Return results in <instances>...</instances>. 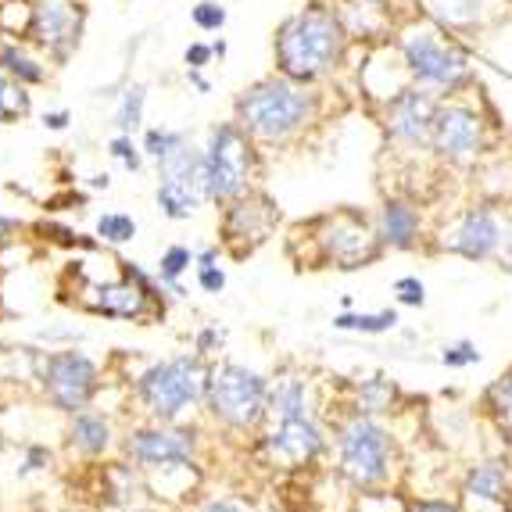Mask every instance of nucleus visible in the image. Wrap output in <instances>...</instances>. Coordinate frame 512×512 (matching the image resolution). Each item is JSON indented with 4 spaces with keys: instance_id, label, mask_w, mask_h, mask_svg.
<instances>
[{
    "instance_id": "1",
    "label": "nucleus",
    "mask_w": 512,
    "mask_h": 512,
    "mask_svg": "<svg viewBox=\"0 0 512 512\" xmlns=\"http://www.w3.org/2000/svg\"><path fill=\"white\" fill-rule=\"evenodd\" d=\"M330 434L337 477L355 495H373V491H387L394 484L402 470V452H398V437L384 423V416L344 409Z\"/></svg>"
},
{
    "instance_id": "2",
    "label": "nucleus",
    "mask_w": 512,
    "mask_h": 512,
    "mask_svg": "<svg viewBox=\"0 0 512 512\" xmlns=\"http://www.w3.org/2000/svg\"><path fill=\"white\" fill-rule=\"evenodd\" d=\"M319 97L308 90V83L283 76H265L248 86L233 104V122L248 133L255 144L276 147L298 137L308 122L316 119Z\"/></svg>"
},
{
    "instance_id": "3",
    "label": "nucleus",
    "mask_w": 512,
    "mask_h": 512,
    "mask_svg": "<svg viewBox=\"0 0 512 512\" xmlns=\"http://www.w3.org/2000/svg\"><path fill=\"white\" fill-rule=\"evenodd\" d=\"M344 47L341 18L323 4H308L276 29V69L298 83H316L341 65Z\"/></svg>"
},
{
    "instance_id": "4",
    "label": "nucleus",
    "mask_w": 512,
    "mask_h": 512,
    "mask_svg": "<svg viewBox=\"0 0 512 512\" xmlns=\"http://www.w3.org/2000/svg\"><path fill=\"white\" fill-rule=\"evenodd\" d=\"M298 240L312 248L308 269L355 273V269H369L373 262H380L387 251L376 222L359 208H333L326 215H316L312 222L298 226Z\"/></svg>"
},
{
    "instance_id": "5",
    "label": "nucleus",
    "mask_w": 512,
    "mask_h": 512,
    "mask_svg": "<svg viewBox=\"0 0 512 512\" xmlns=\"http://www.w3.org/2000/svg\"><path fill=\"white\" fill-rule=\"evenodd\" d=\"M269 387H273V380H265L258 369L240 366V362L212 366L205 387L208 412L222 427L240 430V434L258 430L269 419Z\"/></svg>"
},
{
    "instance_id": "6",
    "label": "nucleus",
    "mask_w": 512,
    "mask_h": 512,
    "mask_svg": "<svg viewBox=\"0 0 512 512\" xmlns=\"http://www.w3.org/2000/svg\"><path fill=\"white\" fill-rule=\"evenodd\" d=\"M201 154H205V194L212 205H226L233 197L255 190L258 151L255 140L237 122H219L208 129Z\"/></svg>"
},
{
    "instance_id": "7",
    "label": "nucleus",
    "mask_w": 512,
    "mask_h": 512,
    "mask_svg": "<svg viewBox=\"0 0 512 512\" xmlns=\"http://www.w3.org/2000/svg\"><path fill=\"white\" fill-rule=\"evenodd\" d=\"M208 369L212 366H205L201 355H176V359L154 362L151 369H144L137 376L140 402L162 423H172V419H180L183 412L194 409L205 398Z\"/></svg>"
},
{
    "instance_id": "8",
    "label": "nucleus",
    "mask_w": 512,
    "mask_h": 512,
    "mask_svg": "<svg viewBox=\"0 0 512 512\" xmlns=\"http://www.w3.org/2000/svg\"><path fill=\"white\" fill-rule=\"evenodd\" d=\"M158 165V190H154V201H158V212L172 222H183L205 205V154L201 147H194L187 140L183 147H176L172 154H165Z\"/></svg>"
},
{
    "instance_id": "9",
    "label": "nucleus",
    "mask_w": 512,
    "mask_h": 512,
    "mask_svg": "<svg viewBox=\"0 0 512 512\" xmlns=\"http://www.w3.org/2000/svg\"><path fill=\"white\" fill-rule=\"evenodd\" d=\"M258 448L269 459V466L305 470V466H316L319 459H326L333 452V434L323 423V416L273 419V427L262 434Z\"/></svg>"
},
{
    "instance_id": "10",
    "label": "nucleus",
    "mask_w": 512,
    "mask_h": 512,
    "mask_svg": "<svg viewBox=\"0 0 512 512\" xmlns=\"http://www.w3.org/2000/svg\"><path fill=\"white\" fill-rule=\"evenodd\" d=\"M86 18H90L86 0H33L29 40L47 54L54 69H65L83 47Z\"/></svg>"
},
{
    "instance_id": "11",
    "label": "nucleus",
    "mask_w": 512,
    "mask_h": 512,
    "mask_svg": "<svg viewBox=\"0 0 512 512\" xmlns=\"http://www.w3.org/2000/svg\"><path fill=\"white\" fill-rule=\"evenodd\" d=\"M276 226H280V208L262 190H248L222 205V244L237 258L262 248Z\"/></svg>"
},
{
    "instance_id": "12",
    "label": "nucleus",
    "mask_w": 512,
    "mask_h": 512,
    "mask_svg": "<svg viewBox=\"0 0 512 512\" xmlns=\"http://www.w3.org/2000/svg\"><path fill=\"white\" fill-rule=\"evenodd\" d=\"M122 265V280L97 283L83 294V305L97 316L111 319H140L151 308L154 287H162L158 276H147L137 262H119Z\"/></svg>"
},
{
    "instance_id": "13",
    "label": "nucleus",
    "mask_w": 512,
    "mask_h": 512,
    "mask_svg": "<svg viewBox=\"0 0 512 512\" xmlns=\"http://www.w3.org/2000/svg\"><path fill=\"white\" fill-rule=\"evenodd\" d=\"M459 502L466 512H512V462L505 455H484L459 477Z\"/></svg>"
},
{
    "instance_id": "14",
    "label": "nucleus",
    "mask_w": 512,
    "mask_h": 512,
    "mask_svg": "<svg viewBox=\"0 0 512 512\" xmlns=\"http://www.w3.org/2000/svg\"><path fill=\"white\" fill-rule=\"evenodd\" d=\"M43 387L61 412L86 409L97 391V366L83 351H54L43 362Z\"/></svg>"
},
{
    "instance_id": "15",
    "label": "nucleus",
    "mask_w": 512,
    "mask_h": 512,
    "mask_svg": "<svg viewBox=\"0 0 512 512\" xmlns=\"http://www.w3.org/2000/svg\"><path fill=\"white\" fill-rule=\"evenodd\" d=\"M402 51H405V65L409 72L419 79V83H430V86H444V90H455V86L466 79V58L452 47H444L430 29H412L409 36L402 40Z\"/></svg>"
},
{
    "instance_id": "16",
    "label": "nucleus",
    "mask_w": 512,
    "mask_h": 512,
    "mask_svg": "<svg viewBox=\"0 0 512 512\" xmlns=\"http://www.w3.org/2000/svg\"><path fill=\"white\" fill-rule=\"evenodd\" d=\"M502 244H505L502 222H498V215L487 205L466 208V212L441 233V251L466 258V262H491V258L502 251Z\"/></svg>"
},
{
    "instance_id": "17",
    "label": "nucleus",
    "mask_w": 512,
    "mask_h": 512,
    "mask_svg": "<svg viewBox=\"0 0 512 512\" xmlns=\"http://www.w3.org/2000/svg\"><path fill=\"white\" fill-rule=\"evenodd\" d=\"M126 452L147 470H183L194 462V434L176 427L133 430L126 441Z\"/></svg>"
},
{
    "instance_id": "18",
    "label": "nucleus",
    "mask_w": 512,
    "mask_h": 512,
    "mask_svg": "<svg viewBox=\"0 0 512 512\" xmlns=\"http://www.w3.org/2000/svg\"><path fill=\"white\" fill-rule=\"evenodd\" d=\"M434 147L448 162H470L473 154L484 147V122L473 108L448 104L437 108L434 119Z\"/></svg>"
},
{
    "instance_id": "19",
    "label": "nucleus",
    "mask_w": 512,
    "mask_h": 512,
    "mask_svg": "<svg viewBox=\"0 0 512 512\" xmlns=\"http://www.w3.org/2000/svg\"><path fill=\"white\" fill-rule=\"evenodd\" d=\"M434 119L437 101L430 94H423V90H405L387 108V129L402 144H423L427 137H434Z\"/></svg>"
},
{
    "instance_id": "20",
    "label": "nucleus",
    "mask_w": 512,
    "mask_h": 512,
    "mask_svg": "<svg viewBox=\"0 0 512 512\" xmlns=\"http://www.w3.org/2000/svg\"><path fill=\"white\" fill-rule=\"evenodd\" d=\"M376 230H380V240H384L387 251H412L423 240V215L402 197H391L376 215Z\"/></svg>"
},
{
    "instance_id": "21",
    "label": "nucleus",
    "mask_w": 512,
    "mask_h": 512,
    "mask_svg": "<svg viewBox=\"0 0 512 512\" xmlns=\"http://www.w3.org/2000/svg\"><path fill=\"white\" fill-rule=\"evenodd\" d=\"M402 387L398 380H391L387 373L362 376L355 384H348V409L351 412H366V416H391L398 405H402Z\"/></svg>"
},
{
    "instance_id": "22",
    "label": "nucleus",
    "mask_w": 512,
    "mask_h": 512,
    "mask_svg": "<svg viewBox=\"0 0 512 512\" xmlns=\"http://www.w3.org/2000/svg\"><path fill=\"white\" fill-rule=\"evenodd\" d=\"M0 65H4L22 86H29V90L47 86V79H51L47 54H43L33 40H0Z\"/></svg>"
},
{
    "instance_id": "23",
    "label": "nucleus",
    "mask_w": 512,
    "mask_h": 512,
    "mask_svg": "<svg viewBox=\"0 0 512 512\" xmlns=\"http://www.w3.org/2000/svg\"><path fill=\"white\" fill-rule=\"evenodd\" d=\"M294 416H319L316 394L305 376H280L269 387V419H294Z\"/></svg>"
},
{
    "instance_id": "24",
    "label": "nucleus",
    "mask_w": 512,
    "mask_h": 512,
    "mask_svg": "<svg viewBox=\"0 0 512 512\" xmlns=\"http://www.w3.org/2000/svg\"><path fill=\"white\" fill-rule=\"evenodd\" d=\"M480 412L498 434L512 441V362L480 391Z\"/></svg>"
},
{
    "instance_id": "25",
    "label": "nucleus",
    "mask_w": 512,
    "mask_h": 512,
    "mask_svg": "<svg viewBox=\"0 0 512 512\" xmlns=\"http://www.w3.org/2000/svg\"><path fill=\"white\" fill-rule=\"evenodd\" d=\"M398 323H402V319H398V312H394V308H380V312H351V308H344V312H337V316H333V330L362 333V337H380V333H391Z\"/></svg>"
},
{
    "instance_id": "26",
    "label": "nucleus",
    "mask_w": 512,
    "mask_h": 512,
    "mask_svg": "<svg viewBox=\"0 0 512 512\" xmlns=\"http://www.w3.org/2000/svg\"><path fill=\"white\" fill-rule=\"evenodd\" d=\"M144 108H147V86L144 83H126L115 104V133H140L144 129Z\"/></svg>"
},
{
    "instance_id": "27",
    "label": "nucleus",
    "mask_w": 512,
    "mask_h": 512,
    "mask_svg": "<svg viewBox=\"0 0 512 512\" xmlns=\"http://www.w3.org/2000/svg\"><path fill=\"white\" fill-rule=\"evenodd\" d=\"M72 444H76L79 452L86 455H101L104 448L111 444V427L104 423L101 416H90V412H79L76 419H72V430H69Z\"/></svg>"
},
{
    "instance_id": "28",
    "label": "nucleus",
    "mask_w": 512,
    "mask_h": 512,
    "mask_svg": "<svg viewBox=\"0 0 512 512\" xmlns=\"http://www.w3.org/2000/svg\"><path fill=\"white\" fill-rule=\"evenodd\" d=\"M190 265H197V255L190 248H183V244H172V248L162 251V258H158V283H162L169 294H187L183 291L180 276L190 273Z\"/></svg>"
},
{
    "instance_id": "29",
    "label": "nucleus",
    "mask_w": 512,
    "mask_h": 512,
    "mask_svg": "<svg viewBox=\"0 0 512 512\" xmlns=\"http://www.w3.org/2000/svg\"><path fill=\"white\" fill-rule=\"evenodd\" d=\"M0 111L8 115V122L26 119L33 111V97H29V86H22L15 76H11L4 65H0Z\"/></svg>"
},
{
    "instance_id": "30",
    "label": "nucleus",
    "mask_w": 512,
    "mask_h": 512,
    "mask_svg": "<svg viewBox=\"0 0 512 512\" xmlns=\"http://www.w3.org/2000/svg\"><path fill=\"white\" fill-rule=\"evenodd\" d=\"M97 240L101 244H111V248H122L129 240L137 237V219L126 212H104L97 215V226H94Z\"/></svg>"
},
{
    "instance_id": "31",
    "label": "nucleus",
    "mask_w": 512,
    "mask_h": 512,
    "mask_svg": "<svg viewBox=\"0 0 512 512\" xmlns=\"http://www.w3.org/2000/svg\"><path fill=\"white\" fill-rule=\"evenodd\" d=\"M187 133L183 129H165V126H151L144 129V137H140V147H144V154L151 158V162H162L165 154H172L176 147L187 144Z\"/></svg>"
},
{
    "instance_id": "32",
    "label": "nucleus",
    "mask_w": 512,
    "mask_h": 512,
    "mask_svg": "<svg viewBox=\"0 0 512 512\" xmlns=\"http://www.w3.org/2000/svg\"><path fill=\"white\" fill-rule=\"evenodd\" d=\"M104 151H108L111 162H119L126 172H140L144 169V147H140L137 133H115V137L104 144Z\"/></svg>"
},
{
    "instance_id": "33",
    "label": "nucleus",
    "mask_w": 512,
    "mask_h": 512,
    "mask_svg": "<svg viewBox=\"0 0 512 512\" xmlns=\"http://www.w3.org/2000/svg\"><path fill=\"white\" fill-rule=\"evenodd\" d=\"M480 359H484V355H480L477 341H466V337L441 348V366L444 369H473Z\"/></svg>"
},
{
    "instance_id": "34",
    "label": "nucleus",
    "mask_w": 512,
    "mask_h": 512,
    "mask_svg": "<svg viewBox=\"0 0 512 512\" xmlns=\"http://www.w3.org/2000/svg\"><path fill=\"white\" fill-rule=\"evenodd\" d=\"M434 11L448 26H470L480 15V0H434Z\"/></svg>"
},
{
    "instance_id": "35",
    "label": "nucleus",
    "mask_w": 512,
    "mask_h": 512,
    "mask_svg": "<svg viewBox=\"0 0 512 512\" xmlns=\"http://www.w3.org/2000/svg\"><path fill=\"white\" fill-rule=\"evenodd\" d=\"M190 22H194L201 33H219L226 26V8H222L219 0H201L190 8Z\"/></svg>"
},
{
    "instance_id": "36",
    "label": "nucleus",
    "mask_w": 512,
    "mask_h": 512,
    "mask_svg": "<svg viewBox=\"0 0 512 512\" xmlns=\"http://www.w3.org/2000/svg\"><path fill=\"white\" fill-rule=\"evenodd\" d=\"M394 298L405 308H423L427 305V287H423L419 276H398L394 280Z\"/></svg>"
},
{
    "instance_id": "37",
    "label": "nucleus",
    "mask_w": 512,
    "mask_h": 512,
    "mask_svg": "<svg viewBox=\"0 0 512 512\" xmlns=\"http://www.w3.org/2000/svg\"><path fill=\"white\" fill-rule=\"evenodd\" d=\"M405 512H466L459 498H405Z\"/></svg>"
},
{
    "instance_id": "38",
    "label": "nucleus",
    "mask_w": 512,
    "mask_h": 512,
    "mask_svg": "<svg viewBox=\"0 0 512 512\" xmlns=\"http://www.w3.org/2000/svg\"><path fill=\"white\" fill-rule=\"evenodd\" d=\"M197 287H201L205 294H222V287H226V273L219 269V262L197 265Z\"/></svg>"
},
{
    "instance_id": "39",
    "label": "nucleus",
    "mask_w": 512,
    "mask_h": 512,
    "mask_svg": "<svg viewBox=\"0 0 512 512\" xmlns=\"http://www.w3.org/2000/svg\"><path fill=\"white\" fill-rule=\"evenodd\" d=\"M194 344H197V355L205 359V355H212V351H219L222 344H226V330H219V326H205V330H197Z\"/></svg>"
},
{
    "instance_id": "40",
    "label": "nucleus",
    "mask_w": 512,
    "mask_h": 512,
    "mask_svg": "<svg viewBox=\"0 0 512 512\" xmlns=\"http://www.w3.org/2000/svg\"><path fill=\"white\" fill-rule=\"evenodd\" d=\"M212 58H215L212 43H190L187 51H183V65H187V69H208Z\"/></svg>"
},
{
    "instance_id": "41",
    "label": "nucleus",
    "mask_w": 512,
    "mask_h": 512,
    "mask_svg": "<svg viewBox=\"0 0 512 512\" xmlns=\"http://www.w3.org/2000/svg\"><path fill=\"white\" fill-rule=\"evenodd\" d=\"M43 129L47 133H65V129L72 126V111L69 108H51V111H43Z\"/></svg>"
},
{
    "instance_id": "42",
    "label": "nucleus",
    "mask_w": 512,
    "mask_h": 512,
    "mask_svg": "<svg viewBox=\"0 0 512 512\" xmlns=\"http://www.w3.org/2000/svg\"><path fill=\"white\" fill-rule=\"evenodd\" d=\"M197 512H244V505H237L233 498H208Z\"/></svg>"
},
{
    "instance_id": "43",
    "label": "nucleus",
    "mask_w": 512,
    "mask_h": 512,
    "mask_svg": "<svg viewBox=\"0 0 512 512\" xmlns=\"http://www.w3.org/2000/svg\"><path fill=\"white\" fill-rule=\"evenodd\" d=\"M47 459H51V455H47V448H29L26 470H40V466H43Z\"/></svg>"
},
{
    "instance_id": "44",
    "label": "nucleus",
    "mask_w": 512,
    "mask_h": 512,
    "mask_svg": "<svg viewBox=\"0 0 512 512\" xmlns=\"http://www.w3.org/2000/svg\"><path fill=\"white\" fill-rule=\"evenodd\" d=\"M15 230H18V222H15V219H8V215H0V248L8 244L11 233H15Z\"/></svg>"
},
{
    "instance_id": "45",
    "label": "nucleus",
    "mask_w": 512,
    "mask_h": 512,
    "mask_svg": "<svg viewBox=\"0 0 512 512\" xmlns=\"http://www.w3.org/2000/svg\"><path fill=\"white\" fill-rule=\"evenodd\" d=\"M187 79L197 86V90H201V94H208V90H212V83H208V79L201 76V69H187Z\"/></svg>"
},
{
    "instance_id": "46",
    "label": "nucleus",
    "mask_w": 512,
    "mask_h": 512,
    "mask_svg": "<svg viewBox=\"0 0 512 512\" xmlns=\"http://www.w3.org/2000/svg\"><path fill=\"white\" fill-rule=\"evenodd\" d=\"M215 262H219V248H205L197 255V265H215Z\"/></svg>"
},
{
    "instance_id": "47",
    "label": "nucleus",
    "mask_w": 512,
    "mask_h": 512,
    "mask_svg": "<svg viewBox=\"0 0 512 512\" xmlns=\"http://www.w3.org/2000/svg\"><path fill=\"white\" fill-rule=\"evenodd\" d=\"M90 187H94V190H108L111 187V176H108V172H97V176H90Z\"/></svg>"
},
{
    "instance_id": "48",
    "label": "nucleus",
    "mask_w": 512,
    "mask_h": 512,
    "mask_svg": "<svg viewBox=\"0 0 512 512\" xmlns=\"http://www.w3.org/2000/svg\"><path fill=\"white\" fill-rule=\"evenodd\" d=\"M505 262H509V273H512V237H509V244H505Z\"/></svg>"
},
{
    "instance_id": "49",
    "label": "nucleus",
    "mask_w": 512,
    "mask_h": 512,
    "mask_svg": "<svg viewBox=\"0 0 512 512\" xmlns=\"http://www.w3.org/2000/svg\"><path fill=\"white\" fill-rule=\"evenodd\" d=\"M0 126H8V115H4V111H0Z\"/></svg>"
},
{
    "instance_id": "50",
    "label": "nucleus",
    "mask_w": 512,
    "mask_h": 512,
    "mask_svg": "<svg viewBox=\"0 0 512 512\" xmlns=\"http://www.w3.org/2000/svg\"><path fill=\"white\" fill-rule=\"evenodd\" d=\"M133 512H144V509H133Z\"/></svg>"
},
{
    "instance_id": "51",
    "label": "nucleus",
    "mask_w": 512,
    "mask_h": 512,
    "mask_svg": "<svg viewBox=\"0 0 512 512\" xmlns=\"http://www.w3.org/2000/svg\"><path fill=\"white\" fill-rule=\"evenodd\" d=\"M509 283H512V273H509Z\"/></svg>"
}]
</instances>
